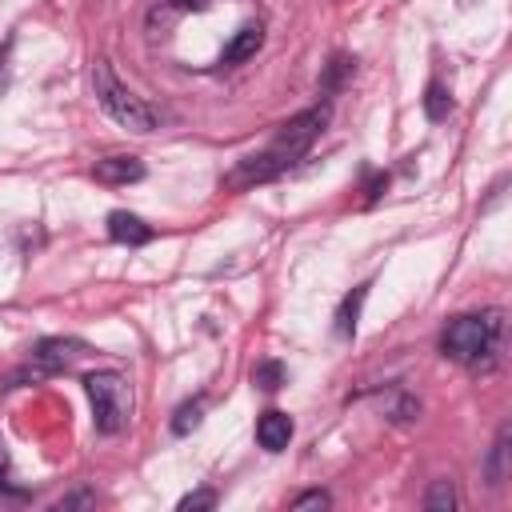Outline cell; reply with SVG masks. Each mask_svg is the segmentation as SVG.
Here are the masks:
<instances>
[{
	"instance_id": "11",
	"label": "cell",
	"mask_w": 512,
	"mask_h": 512,
	"mask_svg": "<svg viewBox=\"0 0 512 512\" xmlns=\"http://www.w3.org/2000/svg\"><path fill=\"white\" fill-rule=\"evenodd\" d=\"M368 300V284H356L344 300H340V308H336V332L344 336V340H352L356 336V320H360V304Z\"/></svg>"
},
{
	"instance_id": "17",
	"label": "cell",
	"mask_w": 512,
	"mask_h": 512,
	"mask_svg": "<svg viewBox=\"0 0 512 512\" xmlns=\"http://www.w3.org/2000/svg\"><path fill=\"white\" fill-rule=\"evenodd\" d=\"M180 512H196V508H216V492L212 488H196V492H188V496H180V504H176Z\"/></svg>"
},
{
	"instance_id": "19",
	"label": "cell",
	"mask_w": 512,
	"mask_h": 512,
	"mask_svg": "<svg viewBox=\"0 0 512 512\" xmlns=\"http://www.w3.org/2000/svg\"><path fill=\"white\" fill-rule=\"evenodd\" d=\"M332 504V496L324 492V488H312V492H300L296 500H292V508H328Z\"/></svg>"
},
{
	"instance_id": "21",
	"label": "cell",
	"mask_w": 512,
	"mask_h": 512,
	"mask_svg": "<svg viewBox=\"0 0 512 512\" xmlns=\"http://www.w3.org/2000/svg\"><path fill=\"white\" fill-rule=\"evenodd\" d=\"M8 48H12V40H4V44H0V72H4V60H8Z\"/></svg>"
},
{
	"instance_id": "7",
	"label": "cell",
	"mask_w": 512,
	"mask_h": 512,
	"mask_svg": "<svg viewBox=\"0 0 512 512\" xmlns=\"http://www.w3.org/2000/svg\"><path fill=\"white\" fill-rule=\"evenodd\" d=\"M92 176L100 180V184H136V180H144V160L140 156H128V152H116V156H104V160H96L92 164Z\"/></svg>"
},
{
	"instance_id": "16",
	"label": "cell",
	"mask_w": 512,
	"mask_h": 512,
	"mask_svg": "<svg viewBox=\"0 0 512 512\" xmlns=\"http://www.w3.org/2000/svg\"><path fill=\"white\" fill-rule=\"evenodd\" d=\"M252 380H256L260 392H276V388L284 384V364H280V360H260V364L252 368Z\"/></svg>"
},
{
	"instance_id": "14",
	"label": "cell",
	"mask_w": 512,
	"mask_h": 512,
	"mask_svg": "<svg viewBox=\"0 0 512 512\" xmlns=\"http://www.w3.org/2000/svg\"><path fill=\"white\" fill-rule=\"evenodd\" d=\"M448 112H452V96H448V88L440 80H432L424 88V116L440 124V120H448Z\"/></svg>"
},
{
	"instance_id": "5",
	"label": "cell",
	"mask_w": 512,
	"mask_h": 512,
	"mask_svg": "<svg viewBox=\"0 0 512 512\" xmlns=\"http://www.w3.org/2000/svg\"><path fill=\"white\" fill-rule=\"evenodd\" d=\"M84 352H88L84 340H72V336H44V340L32 348V364H36V372H60V368L76 364Z\"/></svg>"
},
{
	"instance_id": "15",
	"label": "cell",
	"mask_w": 512,
	"mask_h": 512,
	"mask_svg": "<svg viewBox=\"0 0 512 512\" xmlns=\"http://www.w3.org/2000/svg\"><path fill=\"white\" fill-rule=\"evenodd\" d=\"M352 68H356V60L352 56H332L328 60V68H324V80H320V92L324 96H332V92H340V84L352 76Z\"/></svg>"
},
{
	"instance_id": "10",
	"label": "cell",
	"mask_w": 512,
	"mask_h": 512,
	"mask_svg": "<svg viewBox=\"0 0 512 512\" xmlns=\"http://www.w3.org/2000/svg\"><path fill=\"white\" fill-rule=\"evenodd\" d=\"M260 40H264V28L260 24H244L228 44H224V52H220V64L224 68H232V64H240V60H248L256 48H260Z\"/></svg>"
},
{
	"instance_id": "18",
	"label": "cell",
	"mask_w": 512,
	"mask_h": 512,
	"mask_svg": "<svg viewBox=\"0 0 512 512\" xmlns=\"http://www.w3.org/2000/svg\"><path fill=\"white\" fill-rule=\"evenodd\" d=\"M56 508H60V512H68V508H96V492H92V488H76V492L60 496Z\"/></svg>"
},
{
	"instance_id": "2",
	"label": "cell",
	"mask_w": 512,
	"mask_h": 512,
	"mask_svg": "<svg viewBox=\"0 0 512 512\" xmlns=\"http://www.w3.org/2000/svg\"><path fill=\"white\" fill-rule=\"evenodd\" d=\"M500 336H504V312L500 308H484V312H468V316H452L440 332V352L464 368H480L488 372L496 364L500 352Z\"/></svg>"
},
{
	"instance_id": "20",
	"label": "cell",
	"mask_w": 512,
	"mask_h": 512,
	"mask_svg": "<svg viewBox=\"0 0 512 512\" xmlns=\"http://www.w3.org/2000/svg\"><path fill=\"white\" fill-rule=\"evenodd\" d=\"M12 456H8V444H4V436H0V496H8L12 492Z\"/></svg>"
},
{
	"instance_id": "3",
	"label": "cell",
	"mask_w": 512,
	"mask_h": 512,
	"mask_svg": "<svg viewBox=\"0 0 512 512\" xmlns=\"http://www.w3.org/2000/svg\"><path fill=\"white\" fill-rule=\"evenodd\" d=\"M92 92H96L100 108H104L120 128L140 132V136L160 128V112H156L148 100H140V96L112 72L108 60H96V64H92Z\"/></svg>"
},
{
	"instance_id": "8",
	"label": "cell",
	"mask_w": 512,
	"mask_h": 512,
	"mask_svg": "<svg viewBox=\"0 0 512 512\" xmlns=\"http://www.w3.org/2000/svg\"><path fill=\"white\" fill-rule=\"evenodd\" d=\"M512 428H508V420L496 428V440H492V448H488V456H484V480H488V488H504V480H508V472H512Z\"/></svg>"
},
{
	"instance_id": "6",
	"label": "cell",
	"mask_w": 512,
	"mask_h": 512,
	"mask_svg": "<svg viewBox=\"0 0 512 512\" xmlns=\"http://www.w3.org/2000/svg\"><path fill=\"white\" fill-rule=\"evenodd\" d=\"M292 432H296V424H292V416L280 412V408H268V412H260V420H256V444H260L264 452H284V448L292 444Z\"/></svg>"
},
{
	"instance_id": "9",
	"label": "cell",
	"mask_w": 512,
	"mask_h": 512,
	"mask_svg": "<svg viewBox=\"0 0 512 512\" xmlns=\"http://www.w3.org/2000/svg\"><path fill=\"white\" fill-rule=\"evenodd\" d=\"M108 236L116 240V244H128V248H140V244H148L156 232L140 220V216H132V212H108Z\"/></svg>"
},
{
	"instance_id": "12",
	"label": "cell",
	"mask_w": 512,
	"mask_h": 512,
	"mask_svg": "<svg viewBox=\"0 0 512 512\" xmlns=\"http://www.w3.org/2000/svg\"><path fill=\"white\" fill-rule=\"evenodd\" d=\"M204 408H208V396H204V392H196L192 400H184V404L176 408V416H172V432H176V436H188L192 428H200Z\"/></svg>"
},
{
	"instance_id": "1",
	"label": "cell",
	"mask_w": 512,
	"mask_h": 512,
	"mask_svg": "<svg viewBox=\"0 0 512 512\" xmlns=\"http://www.w3.org/2000/svg\"><path fill=\"white\" fill-rule=\"evenodd\" d=\"M328 116H332V104H312L304 112H296L292 120H284L272 136V144L264 152H252L244 160H236L224 176H220V188L224 192H244V188H256V184H268L276 176H284L300 156H308V148L320 140V132L328 128Z\"/></svg>"
},
{
	"instance_id": "13",
	"label": "cell",
	"mask_w": 512,
	"mask_h": 512,
	"mask_svg": "<svg viewBox=\"0 0 512 512\" xmlns=\"http://www.w3.org/2000/svg\"><path fill=\"white\" fill-rule=\"evenodd\" d=\"M424 508H428V512H456V508H460V492H456V484H452L448 476L432 480V488L424 492Z\"/></svg>"
},
{
	"instance_id": "4",
	"label": "cell",
	"mask_w": 512,
	"mask_h": 512,
	"mask_svg": "<svg viewBox=\"0 0 512 512\" xmlns=\"http://www.w3.org/2000/svg\"><path fill=\"white\" fill-rule=\"evenodd\" d=\"M84 392L92 400V424L100 436H116L124 432L128 416H132V388L120 372L112 368H100V372H88L84 376Z\"/></svg>"
}]
</instances>
